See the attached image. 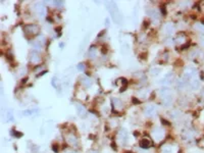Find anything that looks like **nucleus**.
I'll return each instance as SVG.
<instances>
[{
	"instance_id": "obj_13",
	"label": "nucleus",
	"mask_w": 204,
	"mask_h": 153,
	"mask_svg": "<svg viewBox=\"0 0 204 153\" xmlns=\"http://www.w3.org/2000/svg\"><path fill=\"white\" fill-rule=\"evenodd\" d=\"M77 68L78 69H79V71H84V64L83 63H79V64H78V66H77Z\"/></svg>"
},
{
	"instance_id": "obj_1",
	"label": "nucleus",
	"mask_w": 204,
	"mask_h": 153,
	"mask_svg": "<svg viewBox=\"0 0 204 153\" xmlns=\"http://www.w3.org/2000/svg\"><path fill=\"white\" fill-rule=\"evenodd\" d=\"M35 10L37 15H39L40 17H44L45 15H46V9L43 6L42 3H37L35 5Z\"/></svg>"
},
{
	"instance_id": "obj_4",
	"label": "nucleus",
	"mask_w": 204,
	"mask_h": 153,
	"mask_svg": "<svg viewBox=\"0 0 204 153\" xmlns=\"http://www.w3.org/2000/svg\"><path fill=\"white\" fill-rule=\"evenodd\" d=\"M164 31H166V33L167 35H171V34H173V32H174V27L171 24L166 25V28H164Z\"/></svg>"
},
{
	"instance_id": "obj_8",
	"label": "nucleus",
	"mask_w": 204,
	"mask_h": 153,
	"mask_svg": "<svg viewBox=\"0 0 204 153\" xmlns=\"http://www.w3.org/2000/svg\"><path fill=\"white\" fill-rule=\"evenodd\" d=\"M83 84L86 86V87H90L91 84H92V81H91L90 79H88V78H84Z\"/></svg>"
},
{
	"instance_id": "obj_14",
	"label": "nucleus",
	"mask_w": 204,
	"mask_h": 153,
	"mask_svg": "<svg viewBox=\"0 0 204 153\" xmlns=\"http://www.w3.org/2000/svg\"><path fill=\"white\" fill-rule=\"evenodd\" d=\"M185 41V39L184 38H178L176 40V42H178V43H183Z\"/></svg>"
},
{
	"instance_id": "obj_10",
	"label": "nucleus",
	"mask_w": 204,
	"mask_h": 153,
	"mask_svg": "<svg viewBox=\"0 0 204 153\" xmlns=\"http://www.w3.org/2000/svg\"><path fill=\"white\" fill-rule=\"evenodd\" d=\"M149 13H150V15L153 18H158V11L156 9H151V11Z\"/></svg>"
},
{
	"instance_id": "obj_3",
	"label": "nucleus",
	"mask_w": 204,
	"mask_h": 153,
	"mask_svg": "<svg viewBox=\"0 0 204 153\" xmlns=\"http://www.w3.org/2000/svg\"><path fill=\"white\" fill-rule=\"evenodd\" d=\"M155 111H156V109H155V107L153 105H149L147 106V108H146V114L148 115H152L155 113Z\"/></svg>"
},
{
	"instance_id": "obj_5",
	"label": "nucleus",
	"mask_w": 204,
	"mask_h": 153,
	"mask_svg": "<svg viewBox=\"0 0 204 153\" xmlns=\"http://www.w3.org/2000/svg\"><path fill=\"white\" fill-rule=\"evenodd\" d=\"M150 73L152 76H157L160 74V68H151Z\"/></svg>"
},
{
	"instance_id": "obj_12",
	"label": "nucleus",
	"mask_w": 204,
	"mask_h": 153,
	"mask_svg": "<svg viewBox=\"0 0 204 153\" xmlns=\"http://www.w3.org/2000/svg\"><path fill=\"white\" fill-rule=\"evenodd\" d=\"M77 110L79 111V112H83V111H84L85 109H84V107H83V106H82V105H80V104H78V105H77Z\"/></svg>"
},
{
	"instance_id": "obj_2",
	"label": "nucleus",
	"mask_w": 204,
	"mask_h": 153,
	"mask_svg": "<svg viewBox=\"0 0 204 153\" xmlns=\"http://www.w3.org/2000/svg\"><path fill=\"white\" fill-rule=\"evenodd\" d=\"M171 82H173V75L171 74H168V75H166L163 78L160 80V84L167 86V85H171Z\"/></svg>"
},
{
	"instance_id": "obj_15",
	"label": "nucleus",
	"mask_w": 204,
	"mask_h": 153,
	"mask_svg": "<svg viewBox=\"0 0 204 153\" xmlns=\"http://www.w3.org/2000/svg\"><path fill=\"white\" fill-rule=\"evenodd\" d=\"M201 43H202V45L204 46V37L202 38V40H201Z\"/></svg>"
},
{
	"instance_id": "obj_11",
	"label": "nucleus",
	"mask_w": 204,
	"mask_h": 153,
	"mask_svg": "<svg viewBox=\"0 0 204 153\" xmlns=\"http://www.w3.org/2000/svg\"><path fill=\"white\" fill-rule=\"evenodd\" d=\"M195 28H196L197 30H199V31L204 32V27H203V25H201V24H196V26H195Z\"/></svg>"
},
{
	"instance_id": "obj_6",
	"label": "nucleus",
	"mask_w": 204,
	"mask_h": 153,
	"mask_svg": "<svg viewBox=\"0 0 204 153\" xmlns=\"http://www.w3.org/2000/svg\"><path fill=\"white\" fill-rule=\"evenodd\" d=\"M199 86V82L197 79H192L191 80V87L194 88V89H196V88H198Z\"/></svg>"
},
{
	"instance_id": "obj_9",
	"label": "nucleus",
	"mask_w": 204,
	"mask_h": 153,
	"mask_svg": "<svg viewBox=\"0 0 204 153\" xmlns=\"http://www.w3.org/2000/svg\"><path fill=\"white\" fill-rule=\"evenodd\" d=\"M89 55H90V57H96V55H97V50L95 49V48H91V50L89 51Z\"/></svg>"
},
{
	"instance_id": "obj_7",
	"label": "nucleus",
	"mask_w": 204,
	"mask_h": 153,
	"mask_svg": "<svg viewBox=\"0 0 204 153\" xmlns=\"http://www.w3.org/2000/svg\"><path fill=\"white\" fill-rule=\"evenodd\" d=\"M31 61H32V62H34V63H37V62L40 61V57H39L37 54H32Z\"/></svg>"
}]
</instances>
